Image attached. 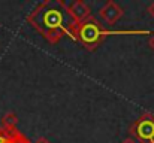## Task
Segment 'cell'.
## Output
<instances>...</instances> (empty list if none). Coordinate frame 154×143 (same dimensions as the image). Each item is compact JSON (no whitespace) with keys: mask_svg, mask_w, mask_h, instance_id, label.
<instances>
[{"mask_svg":"<svg viewBox=\"0 0 154 143\" xmlns=\"http://www.w3.org/2000/svg\"><path fill=\"white\" fill-rule=\"evenodd\" d=\"M148 45H150L151 49H154V33H151L150 37H148Z\"/></svg>","mask_w":154,"mask_h":143,"instance_id":"9c48e42d","label":"cell"},{"mask_svg":"<svg viewBox=\"0 0 154 143\" xmlns=\"http://www.w3.org/2000/svg\"><path fill=\"white\" fill-rule=\"evenodd\" d=\"M17 125H18V116L14 112H6L2 118L0 127H3L6 130H14V128H17Z\"/></svg>","mask_w":154,"mask_h":143,"instance_id":"52a82bcc","label":"cell"},{"mask_svg":"<svg viewBox=\"0 0 154 143\" xmlns=\"http://www.w3.org/2000/svg\"><path fill=\"white\" fill-rule=\"evenodd\" d=\"M27 22L35 27L51 45L60 42L63 36H69L75 40L78 24L69 13V4L63 0L42 1L27 16Z\"/></svg>","mask_w":154,"mask_h":143,"instance_id":"6da1fadb","label":"cell"},{"mask_svg":"<svg viewBox=\"0 0 154 143\" xmlns=\"http://www.w3.org/2000/svg\"><path fill=\"white\" fill-rule=\"evenodd\" d=\"M129 134L139 143H154V115L147 112L141 115L129 128Z\"/></svg>","mask_w":154,"mask_h":143,"instance_id":"3957f363","label":"cell"},{"mask_svg":"<svg viewBox=\"0 0 154 143\" xmlns=\"http://www.w3.org/2000/svg\"><path fill=\"white\" fill-rule=\"evenodd\" d=\"M133 34V33H142V34H150V31L147 30H133V31H109L103 27L102 24L94 18V16H88L87 19H84L82 22L78 24L76 27V33H75V42H79L82 46L88 51H94L96 48L102 43L106 39V36L111 34Z\"/></svg>","mask_w":154,"mask_h":143,"instance_id":"7a4b0ae2","label":"cell"},{"mask_svg":"<svg viewBox=\"0 0 154 143\" xmlns=\"http://www.w3.org/2000/svg\"><path fill=\"white\" fill-rule=\"evenodd\" d=\"M148 13H150V16H153L154 18V1L148 6Z\"/></svg>","mask_w":154,"mask_h":143,"instance_id":"30bf717a","label":"cell"},{"mask_svg":"<svg viewBox=\"0 0 154 143\" xmlns=\"http://www.w3.org/2000/svg\"><path fill=\"white\" fill-rule=\"evenodd\" d=\"M0 143H32L18 128L6 130L0 127Z\"/></svg>","mask_w":154,"mask_h":143,"instance_id":"8992f818","label":"cell"},{"mask_svg":"<svg viewBox=\"0 0 154 143\" xmlns=\"http://www.w3.org/2000/svg\"><path fill=\"white\" fill-rule=\"evenodd\" d=\"M121 143H138V142H136L135 139H132V137H127V139H124Z\"/></svg>","mask_w":154,"mask_h":143,"instance_id":"8fae6325","label":"cell"},{"mask_svg":"<svg viewBox=\"0 0 154 143\" xmlns=\"http://www.w3.org/2000/svg\"><path fill=\"white\" fill-rule=\"evenodd\" d=\"M91 10H90V6L85 3V1H82V0H76V1H73L72 4H69V13L72 15V18L76 21V24H79V22H82L84 19H87L91 13H90Z\"/></svg>","mask_w":154,"mask_h":143,"instance_id":"5b68a950","label":"cell"},{"mask_svg":"<svg viewBox=\"0 0 154 143\" xmlns=\"http://www.w3.org/2000/svg\"><path fill=\"white\" fill-rule=\"evenodd\" d=\"M35 143H51V142H50V139H48V137L41 136V137H38V139H36V142Z\"/></svg>","mask_w":154,"mask_h":143,"instance_id":"ba28073f","label":"cell"},{"mask_svg":"<svg viewBox=\"0 0 154 143\" xmlns=\"http://www.w3.org/2000/svg\"><path fill=\"white\" fill-rule=\"evenodd\" d=\"M123 15H124L123 7H121L117 1H114V0L106 1L102 7H100V10H99V16L102 18L103 22H106L108 25L117 24V21L121 19Z\"/></svg>","mask_w":154,"mask_h":143,"instance_id":"277c9868","label":"cell"}]
</instances>
